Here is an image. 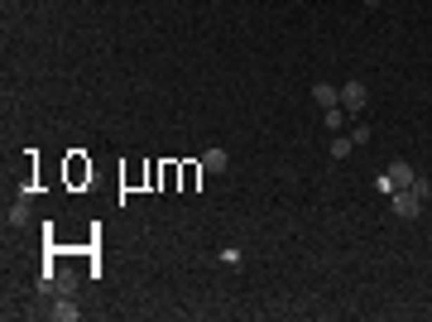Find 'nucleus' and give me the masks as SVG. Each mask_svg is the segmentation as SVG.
<instances>
[{
	"label": "nucleus",
	"mask_w": 432,
	"mask_h": 322,
	"mask_svg": "<svg viewBox=\"0 0 432 322\" xmlns=\"http://www.w3.org/2000/svg\"><path fill=\"white\" fill-rule=\"evenodd\" d=\"M389 212L399 216V221H413V216L423 212V197H418L413 188H394L389 192Z\"/></svg>",
	"instance_id": "obj_1"
},
{
	"label": "nucleus",
	"mask_w": 432,
	"mask_h": 322,
	"mask_svg": "<svg viewBox=\"0 0 432 322\" xmlns=\"http://www.w3.org/2000/svg\"><path fill=\"white\" fill-rule=\"evenodd\" d=\"M370 106V92H365V82H341V111L346 116H360V111Z\"/></svg>",
	"instance_id": "obj_2"
},
{
	"label": "nucleus",
	"mask_w": 432,
	"mask_h": 322,
	"mask_svg": "<svg viewBox=\"0 0 432 322\" xmlns=\"http://www.w3.org/2000/svg\"><path fill=\"white\" fill-rule=\"evenodd\" d=\"M49 313H53L58 322H77V318H82V308H77V298H72V294H63L53 308H49Z\"/></svg>",
	"instance_id": "obj_3"
},
{
	"label": "nucleus",
	"mask_w": 432,
	"mask_h": 322,
	"mask_svg": "<svg viewBox=\"0 0 432 322\" xmlns=\"http://www.w3.org/2000/svg\"><path fill=\"white\" fill-rule=\"evenodd\" d=\"M197 163H202V173H226V163H231V159H226V149H216V144H212V149H202V159H197Z\"/></svg>",
	"instance_id": "obj_4"
},
{
	"label": "nucleus",
	"mask_w": 432,
	"mask_h": 322,
	"mask_svg": "<svg viewBox=\"0 0 432 322\" xmlns=\"http://www.w3.org/2000/svg\"><path fill=\"white\" fill-rule=\"evenodd\" d=\"M312 101H317V106H341V87H331V82H317V87H312Z\"/></svg>",
	"instance_id": "obj_5"
},
{
	"label": "nucleus",
	"mask_w": 432,
	"mask_h": 322,
	"mask_svg": "<svg viewBox=\"0 0 432 322\" xmlns=\"http://www.w3.org/2000/svg\"><path fill=\"white\" fill-rule=\"evenodd\" d=\"M413 178H418V168H413V163H404V159H394V168H389V183H394V188H413Z\"/></svg>",
	"instance_id": "obj_6"
},
{
	"label": "nucleus",
	"mask_w": 432,
	"mask_h": 322,
	"mask_svg": "<svg viewBox=\"0 0 432 322\" xmlns=\"http://www.w3.org/2000/svg\"><path fill=\"white\" fill-rule=\"evenodd\" d=\"M346 120H351V116H346L341 106H326V111H322V125H326L331 135H341V130H346Z\"/></svg>",
	"instance_id": "obj_7"
},
{
	"label": "nucleus",
	"mask_w": 432,
	"mask_h": 322,
	"mask_svg": "<svg viewBox=\"0 0 432 322\" xmlns=\"http://www.w3.org/2000/svg\"><path fill=\"white\" fill-rule=\"evenodd\" d=\"M351 154H355V144H351V135L341 130L336 140H331V159H351Z\"/></svg>",
	"instance_id": "obj_8"
},
{
	"label": "nucleus",
	"mask_w": 432,
	"mask_h": 322,
	"mask_svg": "<svg viewBox=\"0 0 432 322\" xmlns=\"http://www.w3.org/2000/svg\"><path fill=\"white\" fill-rule=\"evenodd\" d=\"M5 221H10V226H25V221H29V202H25V197H20V202L5 212Z\"/></svg>",
	"instance_id": "obj_9"
},
{
	"label": "nucleus",
	"mask_w": 432,
	"mask_h": 322,
	"mask_svg": "<svg viewBox=\"0 0 432 322\" xmlns=\"http://www.w3.org/2000/svg\"><path fill=\"white\" fill-rule=\"evenodd\" d=\"M346 135H351V144H370V135H375V130H370L365 120H355V125H351Z\"/></svg>",
	"instance_id": "obj_10"
},
{
	"label": "nucleus",
	"mask_w": 432,
	"mask_h": 322,
	"mask_svg": "<svg viewBox=\"0 0 432 322\" xmlns=\"http://www.w3.org/2000/svg\"><path fill=\"white\" fill-rule=\"evenodd\" d=\"M413 192H418V197H423V202H428V197H432V183H428V178H423V173H418V178H413Z\"/></svg>",
	"instance_id": "obj_11"
}]
</instances>
